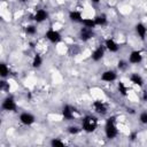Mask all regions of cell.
<instances>
[{"instance_id": "cell-24", "label": "cell", "mask_w": 147, "mask_h": 147, "mask_svg": "<svg viewBox=\"0 0 147 147\" xmlns=\"http://www.w3.org/2000/svg\"><path fill=\"white\" fill-rule=\"evenodd\" d=\"M139 119H140V122H141L142 124H147V111L141 113V114H140Z\"/></svg>"}, {"instance_id": "cell-23", "label": "cell", "mask_w": 147, "mask_h": 147, "mask_svg": "<svg viewBox=\"0 0 147 147\" xmlns=\"http://www.w3.org/2000/svg\"><path fill=\"white\" fill-rule=\"evenodd\" d=\"M68 131H69L70 134H77V133L80 131V129H79L78 126H70V127L68 129Z\"/></svg>"}, {"instance_id": "cell-2", "label": "cell", "mask_w": 147, "mask_h": 147, "mask_svg": "<svg viewBox=\"0 0 147 147\" xmlns=\"http://www.w3.org/2000/svg\"><path fill=\"white\" fill-rule=\"evenodd\" d=\"M83 130L86 132H93L98 126V119L94 116H86L83 119Z\"/></svg>"}, {"instance_id": "cell-21", "label": "cell", "mask_w": 147, "mask_h": 147, "mask_svg": "<svg viewBox=\"0 0 147 147\" xmlns=\"http://www.w3.org/2000/svg\"><path fill=\"white\" fill-rule=\"evenodd\" d=\"M117 86H118V91L121 92V94L125 96V95L127 94V88H126V86H125V85H124V84H123L122 82H119Z\"/></svg>"}, {"instance_id": "cell-20", "label": "cell", "mask_w": 147, "mask_h": 147, "mask_svg": "<svg viewBox=\"0 0 147 147\" xmlns=\"http://www.w3.org/2000/svg\"><path fill=\"white\" fill-rule=\"evenodd\" d=\"M8 74H9V68H8L5 63H1V64H0V75H1L2 77H6Z\"/></svg>"}, {"instance_id": "cell-13", "label": "cell", "mask_w": 147, "mask_h": 147, "mask_svg": "<svg viewBox=\"0 0 147 147\" xmlns=\"http://www.w3.org/2000/svg\"><path fill=\"white\" fill-rule=\"evenodd\" d=\"M62 115H63V117H64V119H72V117H74V111H72V109H71V107L70 106H64L63 107V109H62Z\"/></svg>"}, {"instance_id": "cell-25", "label": "cell", "mask_w": 147, "mask_h": 147, "mask_svg": "<svg viewBox=\"0 0 147 147\" xmlns=\"http://www.w3.org/2000/svg\"><path fill=\"white\" fill-rule=\"evenodd\" d=\"M51 145H52V146H63V145H64V142H63V141H61L60 139H52Z\"/></svg>"}, {"instance_id": "cell-27", "label": "cell", "mask_w": 147, "mask_h": 147, "mask_svg": "<svg viewBox=\"0 0 147 147\" xmlns=\"http://www.w3.org/2000/svg\"><path fill=\"white\" fill-rule=\"evenodd\" d=\"M136 137H137V133H132V134H131V139H132V140H134Z\"/></svg>"}, {"instance_id": "cell-19", "label": "cell", "mask_w": 147, "mask_h": 147, "mask_svg": "<svg viewBox=\"0 0 147 147\" xmlns=\"http://www.w3.org/2000/svg\"><path fill=\"white\" fill-rule=\"evenodd\" d=\"M41 63H42L41 56H40L39 54H36L34 57H33V61H32V65H33L34 68H39V67L41 65Z\"/></svg>"}, {"instance_id": "cell-22", "label": "cell", "mask_w": 147, "mask_h": 147, "mask_svg": "<svg viewBox=\"0 0 147 147\" xmlns=\"http://www.w3.org/2000/svg\"><path fill=\"white\" fill-rule=\"evenodd\" d=\"M25 32H26L28 34H34V33L37 32V28H36L34 25H28V26L25 28Z\"/></svg>"}, {"instance_id": "cell-12", "label": "cell", "mask_w": 147, "mask_h": 147, "mask_svg": "<svg viewBox=\"0 0 147 147\" xmlns=\"http://www.w3.org/2000/svg\"><path fill=\"white\" fill-rule=\"evenodd\" d=\"M136 32H137V34H138L141 39H145L146 33H147V29H146V26H145L144 24L138 23V24L136 25Z\"/></svg>"}, {"instance_id": "cell-26", "label": "cell", "mask_w": 147, "mask_h": 147, "mask_svg": "<svg viewBox=\"0 0 147 147\" xmlns=\"http://www.w3.org/2000/svg\"><path fill=\"white\" fill-rule=\"evenodd\" d=\"M125 67H126V62L125 61H119L118 62V68L119 69H124Z\"/></svg>"}, {"instance_id": "cell-18", "label": "cell", "mask_w": 147, "mask_h": 147, "mask_svg": "<svg viewBox=\"0 0 147 147\" xmlns=\"http://www.w3.org/2000/svg\"><path fill=\"white\" fill-rule=\"evenodd\" d=\"M82 23H83L84 26L90 28V29H93V28L96 25L95 22H94V18H84V20L82 21Z\"/></svg>"}, {"instance_id": "cell-14", "label": "cell", "mask_w": 147, "mask_h": 147, "mask_svg": "<svg viewBox=\"0 0 147 147\" xmlns=\"http://www.w3.org/2000/svg\"><path fill=\"white\" fill-rule=\"evenodd\" d=\"M69 18L72 21V22H80L83 21V17H82V14L77 10H71L69 13Z\"/></svg>"}, {"instance_id": "cell-6", "label": "cell", "mask_w": 147, "mask_h": 147, "mask_svg": "<svg viewBox=\"0 0 147 147\" xmlns=\"http://www.w3.org/2000/svg\"><path fill=\"white\" fill-rule=\"evenodd\" d=\"M20 121L24 125H31V124L34 123V116L31 115V114H29V113H23L20 116Z\"/></svg>"}, {"instance_id": "cell-11", "label": "cell", "mask_w": 147, "mask_h": 147, "mask_svg": "<svg viewBox=\"0 0 147 147\" xmlns=\"http://www.w3.org/2000/svg\"><path fill=\"white\" fill-rule=\"evenodd\" d=\"M93 107H94L95 111L99 113V114H106L107 113V107L102 101H94Z\"/></svg>"}, {"instance_id": "cell-7", "label": "cell", "mask_w": 147, "mask_h": 147, "mask_svg": "<svg viewBox=\"0 0 147 147\" xmlns=\"http://www.w3.org/2000/svg\"><path fill=\"white\" fill-rule=\"evenodd\" d=\"M129 61L130 63H133V64H137V63H140L142 61V55L139 51H133L131 52L130 56H129Z\"/></svg>"}, {"instance_id": "cell-10", "label": "cell", "mask_w": 147, "mask_h": 147, "mask_svg": "<svg viewBox=\"0 0 147 147\" xmlns=\"http://www.w3.org/2000/svg\"><path fill=\"white\" fill-rule=\"evenodd\" d=\"M105 45H106V48H107L109 52H113V53L117 52L118 48H119V46L117 45V42H115L113 39H107L106 42H105Z\"/></svg>"}, {"instance_id": "cell-8", "label": "cell", "mask_w": 147, "mask_h": 147, "mask_svg": "<svg viewBox=\"0 0 147 147\" xmlns=\"http://www.w3.org/2000/svg\"><path fill=\"white\" fill-rule=\"evenodd\" d=\"M47 17H48L47 11L44 10V9H39V10L36 11L33 20H34L36 22H38V23H41V22H44L45 20H47Z\"/></svg>"}, {"instance_id": "cell-9", "label": "cell", "mask_w": 147, "mask_h": 147, "mask_svg": "<svg viewBox=\"0 0 147 147\" xmlns=\"http://www.w3.org/2000/svg\"><path fill=\"white\" fill-rule=\"evenodd\" d=\"M101 79L105 82H114L116 79V74L113 70H107L101 75Z\"/></svg>"}, {"instance_id": "cell-1", "label": "cell", "mask_w": 147, "mask_h": 147, "mask_svg": "<svg viewBox=\"0 0 147 147\" xmlns=\"http://www.w3.org/2000/svg\"><path fill=\"white\" fill-rule=\"evenodd\" d=\"M105 133H106V137L108 139H114L118 131H117V127H116V124H115V117H109L106 122V126H105Z\"/></svg>"}, {"instance_id": "cell-28", "label": "cell", "mask_w": 147, "mask_h": 147, "mask_svg": "<svg viewBox=\"0 0 147 147\" xmlns=\"http://www.w3.org/2000/svg\"><path fill=\"white\" fill-rule=\"evenodd\" d=\"M144 100H147V91H144Z\"/></svg>"}, {"instance_id": "cell-5", "label": "cell", "mask_w": 147, "mask_h": 147, "mask_svg": "<svg viewBox=\"0 0 147 147\" xmlns=\"http://www.w3.org/2000/svg\"><path fill=\"white\" fill-rule=\"evenodd\" d=\"M2 108L7 111H14L16 109V103L13 98H6L2 102Z\"/></svg>"}, {"instance_id": "cell-17", "label": "cell", "mask_w": 147, "mask_h": 147, "mask_svg": "<svg viewBox=\"0 0 147 147\" xmlns=\"http://www.w3.org/2000/svg\"><path fill=\"white\" fill-rule=\"evenodd\" d=\"M94 22L96 25H106L107 24V16L105 14H101V15H98L94 17Z\"/></svg>"}, {"instance_id": "cell-3", "label": "cell", "mask_w": 147, "mask_h": 147, "mask_svg": "<svg viewBox=\"0 0 147 147\" xmlns=\"http://www.w3.org/2000/svg\"><path fill=\"white\" fill-rule=\"evenodd\" d=\"M93 29H90V28H86V26H84V28H82L80 29V31H79V38H80V40H83V41H87V40H90L92 37H93Z\"/></svg>"}, {"instance_id": "cell-30", "label": "cell", "mask_w": 147, "mask_h": 147, "mask_svg": "<svg viewBox=\"0 0 147 147\" xmlns=\"http://www.w3.org/2000/svg\"><path fill=\"white\" fill-rule=\"evenodd\" d=\"M20 1H22V2H25V1H28V0H20Z\"/></svg>"}, {"instance_id": "cell-16", "label": "cell", "mask_w": 147, "mask_h": 147, "mask_svg": "<svg viewBox=\"0 0 147 147\" xmlns=\"http://www.w3.org/2000/svg\"><path fill=\"white\" fill-rule=\"evenodd\" d=\"M130 79H131V82H132L134 85L142 86V84H144V79H142L141 76H139L138 74H133V75H131Z\"/></svg>"}, {"instance_id": "cell-29", "label": "cell", "mask_w": 147, "mask_h": 147, "mask_svg": "<svg viewBox=\"0 0 147 147\" xmlns=\"http://www.w3.org/2000/svg\"><path fill=\"white\" fill-rule=\"evenodd\" d=\"M92 1H93V2H94V3H98V2H100V1H101V0H92Z\"/></svg>"}, {"instance_id": "cell-15", "label": "cell", "mask_w": 147, "mask_h": 147, "mask_svg": "<svg viewBox=\"0 0 147 147\" xmlns=\"http://www.w3.org/2000/svg\"><path fill=\"white\" fill-rule=\"evenodd\" d=\"M103 54H105V49H103V47L100 46V47H98V48L93 52V54H92V59H93L94 61H99V60L102 59Z\"/></svg>"}, {"instance_id": "cell-4", "label": "cell", "mask_w": 147, "mask_h": 147, "mask_svg": "<svg viewBox=\"0 0 147 147\" xmlns=\"http://www.w3.org/2000/svg\"><path fill=\"white\" fill-rule=\"evenodd\" d=\"M45 37L51 41V42H59L60 40H61V34L57 32V31H55V30H53V29H49L46 33H45Z\"/></svg>"}]
</instances>
